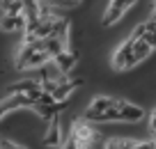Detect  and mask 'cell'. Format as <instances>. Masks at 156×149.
Wrapping results in <instances>:
<instances>
[{
	"instance_id": "5bb4252c",
	"label": "cell",
	"mask_w": 156,
	"mask_h": 149,
	"mask_svg": "<svg viewBox=\"0 0 156 149\" xmlns=\"http://www.w3.org/2000/svg\"><path fill=\"white\" fill-rule=\"evenodd\" d=\"M149 53H151V46L145 41V39H133V44H131V58H133V62H136V64L142 62Z\"/></svg>"
},
{
	"instance_id": "9a60e30c",
	"label": "cell",
	"mask_w": 156,
	"mask_h": 149,
	"mask_svg": "<svg viewBox=\"0 0 156 149\" xmlns=\"http://www.w3.org/2000/svg\"><path fill=\"white\" fill-rule=\"evenodd\" d=\"M2 14H21L23 12V0H0Z\"/></svg>"
},
{
	"instance_id": "7a4b0ae2",
	"label": "cell",
	"mask_w": 156,
	"mask_h": 149,
	"mask_svg": "<svg viewBox=\"0 0 156 149\" xmlns=\"http://www.w3.org/2000/svg\"><path fill=\"white\" fill-rule=\"evenodd\" d=\"M115 103H117V99H112V96H97L87 106L83 119H87V122H117L115 119Z\"/></svg>"
},
{
	"instance_id": "3957f363",
	"label": "cell",
	"mask_w": 156,
	"mask_h": 149,
	"mask_svg": "<svg viewBox=\"0 0 156 149\" xmlns=\"http://www.w3.org/2000/svg\"><path fill=\"white\" fill-rule=\"evenodd\" d=\"M136 2H138V0H110L108 7H106V12H103V25L117 23V21L122 19V16L126 14Z\"/></svg>"
},
{
	"instance_id": "2e32d148",
	"label": "cell",
	"mask_w": 156,
	"mask_h": 149,
	"mask_svg": "<svg viewBox=\"0 0 156 149\" xmlns=\"http://www.w3.org/2000/svg\"><path fill=\"white\" fill-rule=\"evenodd\" d=\"M140 39H145V41H147V44H149V46H151V51H154V48H156V28L147 30V32L142 34Z\"/></svg>"
},
{
	"instance_id": "9c48e42d",
	"label": "cell",
	"mask_w": 156,
	"mask_h": 149,
	"mask_svg": "<svg viewBox=\"0 0 156 149\" xmlns=\"http://www.w3.org/2000/svg\"><path fill=\"white\" fill-rule=\"evenodd\" d=\"M53 62H55V67H58V71H60V73H69L73 67H76L78 55H76V53H71V51H67V48H62L58 55H53Z\"/></svg>"
},
{
	"instance_id": "d6986e66",
	"label": "cell",
	"mask_w": 156,
	"mask_h": 149,
	"mask_svg": "<svg viewBox=\"0 0 156 149\" xmlns=\"http://www.w3.org/2000/svg\"><path fill=\"white\" fill-rule=\"evenodd\" d=\"M0 149H23L19 144H14L12 140H0Z\"/></svg>"
},
{
	"instance_id": "30bf717a",
	"label": "cell",
	"mask_w": 156,
	"mask_h": 149,
	"mask_svg": "<svg viewBox=\"0 0 156 149\" xmlns=\"http://www.w3.org/2000/svg\"><path fill=\"white\" fill-rule=\"evenodd\" d=\"M12 92H19V94H28L32 96L34 101H37V96L41 94V85H39L37 80H30V78H23V80L14 83V85H9V94Z\"/></svg>"
},
{
	"instance_id": "8fae6325",
	"label": "cell",
	"mask_w": 156,
	"mask_h": 149,
	"mask_svg": "<svg viewBox=\"0 0 156 149\" xmlns=\"http://www.w3.org/2000/svg\"><path fill=\"white\" fill-rule=\"evenodd\" d=\"M0 28L5 30V32H23V28H25L23 14H2Z\"/></svg>"
},
{
	"instance_id": "e0dca14e",
	"label": "cell",
	"mask_w": 156,
	"mask_h": 149,
	"mask_svg": "<svg viewBox=\"0 0 156 149\" xmlns=\"http://www.w3.org/2000/svg\"><path fill=\"white\" fill-rule=\"evenodd\" d=\"M129 149H156V140H145V142H133Z\"/></svg>"
},
{
	"instance_id": "8992f818",
	"label": "cell",
	"mask_w": 156,
	"mask_h": 149,
	"mask_svg": "<svg viewBox=\"0 0 156 149\" xmlns=\"http://www.w3.org/2000/svg\"><path fill=\"white\" fill-rule=\"evenodd\" d=\"M94 135H97V131L90 126L87 119H78L76 124H73V131H71V138L76 140L78 149H87L90 142L94 140Z\"/></svg>"
},
{
	"instance_id": "6da1fadb",
	"label": "cell",
	"mask_w": 156,
	"mask_h": 149,
	"mask_svg": "<svg viewBox=\"0 0 156 149\" xmlns=\"http://www.w3.org/2000/svg\"><path fill=\"white\" fill-rule=\"evenodd\" d=\"M48 60H51V55L41 51V37H39V39H32V41H23V46H21L19 53H16L14 67L19 69V71H23V69L44 67Z\"/></svg>"
},
{
	"instance_id": "ba28073f",
	"label": "cell",
	"mask_w": 156,
	"mask_h": 149,
	"mask_svg": "<svg viewBox=\"0 0 156 149\" xmlns=\"http://www.w3.org/2000/svg\"><path fill=\"white\" fill-rule=\"evenodd\" d=\"M80 85H83V80H78V78H76V80H67V78H60L58 85H55V87H53V92H51V96H53L55 101L64 103L69 96H71L73 92L80 87Z\"/></svg>"
},
{
	"instance_id": "ffe728a7",
	"label": "cell",
	"mask_w": 156,
	"mask_h": 149,
	"mask_svg": "<svg viewBox=\"0 0 156 149\" xmlns=\"http://www.w3.org/2000/svg\"><path fill=\"white\" fill-rule=\"evenodd\" d=\"M154 9H156V0H154Z\"/></svg>"
},
{
	"instance_id": "5b68a950",
	"label": "cell",
	"mask_w": 156,
	"mask_h": 149,
	"mask_svg": "<svg viewBox=\"0 0 156 149\" xmlns=\"http://www.w3.org/2000/svg\"><path fill=\"white\" fill-rule=\"evenodd\" d=\"M145 117V110L136 103H129L124 99H117L115 103V119L117 122H140Z\"/></svg>"
},
{
	"instance_id": "7c38bea8",
	"label": "cell",
	"mask_w": 156,
	"mask_h": 149,
	"mask_svg": "<svg viewBox=\"0 0 156 149\" xmlns=\"http://www.w3.org/2000/svg\"><path fill=\"white\" fill-rule=\"evenodd\" d=\"M60 142H62L60 115H55L53 119H51V126H48V131H46V135H44V144H46V147H60Z\"/></svg>"
},
{
	"instance_id": "52a82bcc",
	"label": "cell",
	"mask_w": 156,
	"mask_h": 149,
	"mask_svg": "<svg viewBox=\"0 0 156 149\" xmlns=\"http://www.w3.org/2000/svg\"><path fill=\"white\" fill-rule=\"evenodd\" d=\"M131 44H133V39L129 37L126 41L115 51V55H112V67H115L117 71H129V69L136 67V62H133V58H131Z\"/></svg>"
},
{
	"instance_id": "277c9868",
	"label": "cell",
	"mask_w": 156,
	"mask_h": 149,
	"mask_svg": "<svg viewBox=\"0 0 156 149\" xmlns=\"http://www.w3.org/2000/svg\"><path fill=\"white\" fill-rule=\"evenodd\" d=\"M34 106V99L28 94H19V92H12L7 99L0 101V119L5 115H9L12 110H19V108H32Z\"/></svg>"
},
{
	"instance_id": "4fadbf2b",
	"label": "cell",
	"mask_w": 156,
	"mask_h": 149,
	"mask_svg": "<svg viewBox=\"0 0 156 149\" xmlns=\"http://www.w3.org/2000/svg\"><path fill=\"white\" fill-rule=\"evenodd\" d=\"M34 112H37L41 119H46V122H51L55 115H60V108H62V103L60 101H53V103H34Z\"/></svg>"
},
{
	"instance_id": "ac0fdd59",
	"label": "cell",
	"mask_w": 156,
	"mask_h": 149,
	"mask_svg": "<svg viewBox=\"0 0 156 149\" xmlns=\"http://www.w3.org/2000/svg\"><path fill=\"white\" fill-rule=\"evenodd\" d=\"M58 149H78V144H76V140H73L71 135H69L67 140L62 138V142H60V147H58Z\"/></svg>"
}]
</instances>
